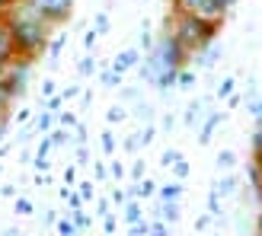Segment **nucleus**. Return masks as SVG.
Listing matches in <instances>:
<instances>
[{"label": "nucleus", "mask_w": 262, "mask_h": 236, "mask_svg": "<svg viewBox=\"0 0 262 236\" xmlns=\"http://www.w3.org/2000/svg\"><path fill=\"white\" fill-rule=\"evenodd\" d=\"M10 29H13V42H16V51L26 58L38 55L48 42V22L42 16H35L32 10H19V16L10 19Z\"/></svg>", "instance_id": "obj_1"}, {"label": "nucleus", "mask_w": 262, "mask_h": 236, "mask_svg": "<svg viewBox=\"0 0 262 236\" xmlns=\"http://www.w3.org/2000/svg\"><path fill=\"white\" fill-rule=\"evenodd\" d=\"M214 35H217V19H205L199 13H182L173 38L182 45V51H202Z\"/></svg>", "instance_id": "obj_2"}, {"label": "nucleus", "mask_w": 262, "mask_h": 236, "mask_svg": "<svg viewBox=\"0 0 262 236\" xmlns=\"http://www.w3.org/2000/svg\"><path fill=\"white\" fill-rule=\"evenodd\" d=\"M26 10H32L35 16H42L51 26L71 16V0H26Z\"/></svg>", "instance_id": "obj_3"}, {"label": "nucleus", "mask_w": 262, "mask_h": 236, "mask_svg": "<svg viewBox=\"0 0 262 236\" xmlns=\"http://www.w3.org/2000/svg\"><path fill=\"white\" fill-rule=\"evenodd\" d=\"M179 4L189 13H199V16H205V19H221L224 16V7H217L214 0H179Z\"/></svg>", "instance_id": "obj_4"}, {"label": "nucleus", "mask_w": 262, "mask_h": 236, "mask_svg": "<svg viewBox=\"0 0 262 236\" xmlns=\"http://www.w3.org/2000/svg\"><path fill=\"white\" fill-rule=\"evenodd\" d=\"M13 55H16V42H13L10 19H4V16H0V67H7Z\"/></svg>", "instance_id": "obj_5"}, {"label": "nucleus", "mask_w": 262, "mask_h": 236, "mask_svg": "<svg viewBox=\"0 0 262 236\" xmlns=\"http://www.w3.org/2000/svg\"><path fill=\"white\" fill-rule=\"evenodd\" d=\"M256 153L262 156V125H259V131H256Z\"/></svg>", "instance_id": "obj_6"}, {"label": "nucleus", "mask_w": 262, "mask_h": 236, "mask_svg": "<svg viewBox=\"0 0 262 236\" xmlns=\"http://www.w3.org/2000/svg\"><path fill=\"white\" fill-rule=\"evenodd\" d=\"M214 4H217V7H224V10H227L230 4H237V0H214Z\"/></svg>", "instance_id": "obj_7"}, {"label": "nucleus", "mask_w": 262, "mask_h": 236, "mask_svg": "<svg viewBox=\"0 0 262 236\" xmlns=\"http://www.w3.org/2000/svg\"><path fill=\"white\" fill-rule=\"evenodd\" d=\"M16 0H0V10H7V7H13Z\"/></svg>", "instance_id": "obj_8"}, {"label": "nucleus", "mask_w": 262, "mask_h": 236, "mask_svg": "<svg viewBox=\"0 0 262 236\" xmlns=\"http://www.w3.org/2000/svg\"><path fill=\"white\" fill-rule=\"evenodd\" d=\"M259 182H262V156H259Z\"/></svg>", "instance_id": "obj_9"}, {"label": "nucleus", "mask_w": 262, "mask_h": 236, "mask_svg": "<svg viewBox=\"0 0 262 236\" xmlns=\"http://www.w3.org/2000/svg\"><path fill=\"white\" fill-rule=\"evenodd\" d=\"M259 236H262V217H259Z\"/></svg>", "instance_id": "obj_10"}]
</instances>
